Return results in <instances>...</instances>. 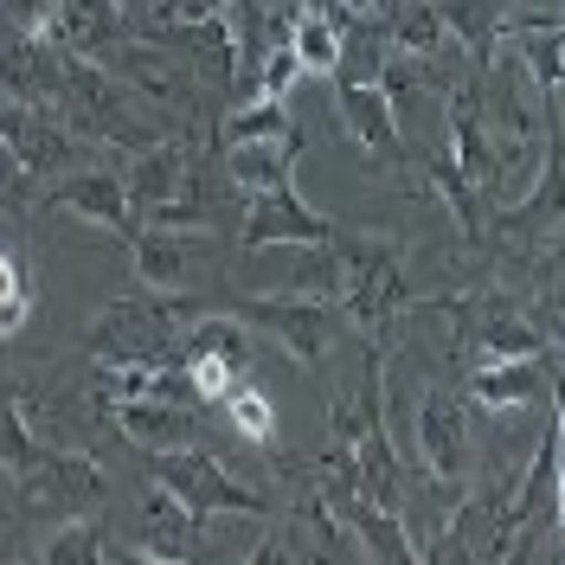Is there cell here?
Masks as SVG:
<instances>
[{
    "mask_svg": "<svg viewBox=\"0 0 565 565\" xmlns=\"http://www.w3.org/2000/svg\"><path fill=\"white\" fill-rule=\"evenodd\" d=\"M328 437L348 444L353 462H360V494L380 501L392 514H405V469L386 444V386H380V353H366L360 366V386L348 398H334V418H328Z\"/></svg>",
    "mask_w": 565,
    "mask_h": 565,
    "instance_id": "6da1fadb",
    "label": "cell"
},
{
    "mask_svg": "<svg viewBox=\"0 0 565 565\" xmlns=\"http://www.w3.org/2000/svg\"><path fill=\"white\" fill-rule=\"evenodd\" d=\"M84 353L97 366H180V316L168 296H122L90 321Z\"/></svg>",
    "mask_w": 565,
    "mask_h": 565,
    "instance_id": "7a4b0ae2",
    "label": "cell"
},
{
    "mask_svg": "<svg viewBox=\"0 0 565 565\" xmlns=\"http://www.w3.org/2000/svg\"><path fill=\"white\" fill-rule=\"evenodd\" d=\"M148 476L161 482V489L174 494L186 514H257V521H270L277 508H270V494H257L250 482H238L225 462L200 450V444H180V450H154L148 457Z\"/></svg>",
    "mask_w": 565,
    "mask_h": 565,
    "instance_id": "3957f363",
    "label": "cell"
},
{
    "mask_svg": "<svg viewBox=\"0 0 565 565\" xmlns=\"http://www.w3.org/2000/svg\"><path fill=\"white\" fill-rule=\"evenodd\" d=\"M341 264H348V289H341V309H348L373 341L392 334V321L412 309V282H405V257L386 238H334Z\"/></svg>",
    "mask_w": 565,
    "mask_h": 565,
    "instance_id": "277c9868",
    "label": "cell"
},
{
    "mask_svg": "<svg viewBox=\"0 0 565 565\" xmlns=\"http://www.w3.org/2000/svg\"><path fill=\"white\" fill-rule=\"evenodd\" d=\"M232 316L245 321V328H264V334H270L282 353H289V360H302V366H321V360H328V348H334V321H341V302L289 289V296H238V302H232Z\"/></svg>",
    "mask_w": 565,
    "mask_h": 565,
    "instance_id": "5b68a950",
    "label": "cell"
},
{
    "mask_svg": "<svg viewBox=\"0 0 565 565\" xmlns=\"http://www.w3.org/2000/svg\"><path fill=\"white\" fill-rule=\"evenodd\" d=\"M334 238H341V225H334V218H321V212L296 193V180H289V186H270V193H250V200H245V225H238V245H245V250L334 245Z\"/></svg>",
    "mask_w": 565,
    "mask_h": 565,
    "instance_id": "8992f818",
    "label": "cell"
},
{
    "mask_svg": "<svg viewBox=\"0 0 565 565\" xmlns=\"http://www.w3.org/2000/svg\"><path fill=\"white\" fill-rule=\"evenodd\" d=\"M39 206H58V212H77V218H90V225H104L116 232L122 245L141 232V212L129 200V180L122 174H104V168H90V174H65L52 180L45 193H39Z\"/></svg>",
    "mask_w": 565,
    "mask_h": 565,
    "instance_id": "52a82bcc",
    "label": "cell"
},
{
    "mask_svg": "<svg viewBox=\"0 0 565 565\" xmlns=\"http://www.w3.org/2000/svg\"><path fill=\"white\" fill-rule=\"evenodd\" d=\"M444 309L462 321V334H469V341H482L489 360H521V353L546 348V334L527 321V309H521V302H508L501 289H489V296H462V302H444Z\"/></svg>",
    "mask_w": 565,
    "mask_h": 565,
    "instance_id": "ba28073f",
    "label": "cell"
},
{
    "mask_svg": "<svg viewBox=\"0 0 565 565\" xmlns=\"http://www.w3.org/2000/svg\"><path fill=\"white\" fill-rule=\"evenodd\" d=\"M328 84H334V109H341V122L353 129V141L373 148V154H398V109H392L386 84L380 77H360L348 65L328 71Z\"/></svg>",
    "mask_w": 565,
    "mask_h": 565,
    "instance_id": "9c48e42d",
    "label": "cell"
},
{
    "mask_svg": "<svg viewBox=\"0 0 565 565\" xmlns=\"http://www.w3.org/2000/svg\"><path fill=\"white\" fill-rule=\"evenodd\" d=\"M412 437H418V462L444 482V494H462V462H469V450H462V398L457 392H424Z\"/></svg>",
    "mask_w": 565,
    "mask_h": 565,
    "instance_id": "30bf717a",
    "label": "cell"
},
{
    "mask_svg": "<svg viewBox=\"0 0 565 565\" xmlns=\"http://www.w3.org/2000/svg\"><path fill=\"white\" fill-rule=\"evenodd\" d=\"M109 424L136 444V450H180V444H200V424L186 418L180 398H161V392H141V398H122V405H104Z\"/></svg>",
    "mask_w": 565,
    "mask_h": 565,
    "instance_id": "8fae6325",
    "label": "cell"
},
{
    "mask_svg": "<svg viewBox=\"0 0 565 565\" xmlns=\"http://www.w3.org/2000/svg\"><path fill=\"white\" fill-rule=\"evenodd\" d=\"M122 26H129L122 0H52L45 39L65 45V52H77V58H104L109 45L122 39Z\"/></svg>",
    "mask_w": 565,
    "mask_h": 565,
    "instance_id": "7c38bea8",
    "label": "cell"
},
{
    "mask_svg": "<svg viewBox=\"0 0 565 565\" xmlns=\"http://www.w3.org/2000/svg\"><path fill=\"white\" fill-rule=\"evenodd\" d=\"M193 250H200V232H161V225H141L129 238V257H136V282L154 289V296H180L186 289V270H193Z\"/></svg>",
    "mask_w": 565,
    "mask_h": 565,
    "instance_id": "4fadbf2b",
    "label": "cell"
},
{
    "mask_svg": "<svg viewBox=\"0 0 565 565\" xmlns=\"http://www.w3.org/2000/svg\"><path fill=\"white\" fill-rule=\"evenodd\" d=\"M296 154H302V129H289V136H264V141H232V148H225V174H232V186L250 200V193L289 186Z\"/></svg>",
    "mask_w": 565,
    "mask_h": 565,
    "instance_id": "5bb4252c",
    "label": "cell"
},
{
    "mask_svg": "<svg viewBox=\"0 0 565 565\" xmlns=\"http://www.w3.org/2000/svg\"><path fill=\"white\" fill-rule=\"evenodd\" d=\"M26 489H33V508L58 501L65 514H90V508L104 501V469H97L90 457L52 450V457H45V462L33 469V476H26Z\"/></svg>",
    "mask_w": 565,
    "mask_h": 565,
    "instance_id": "9a60e30c",
    "label": "cell"
},
{
    "mask_svg": "<svg viewBox=\"0 0 565 565\" xmlns=\"http://www.w3.org/2000/svg\"><path fill=\"white\" fill-rule=\"evenodd\" d=\"M540 398H546V366H540V353L482 360L476 380H469V405H482V412H514V405H540Z\"/></svg>",
    "mask_w": 565,
    "mask_h": 565,
    "instance_id": "2e32d148",
    "label": "cell"
},
{
    "mask_svg": "<svg viewBox=\"0 0 565 565\" xmlns=\"http://www.w3.org/2000/svg\"><path fill=\"white\" fill-rule=\"evenodd\" d=\"M193 533H200V514H186L174 494L148 489V546H136L129 559H148V565H174V559H193Z\"/></svg>",
    "mask_w": 565,
    "mask_h": 565,
    "instance_id": "e0dca14e",
    "label": "cell"
},
{
    "mask_svg": "<svg viewBox=\"0 0 565 565\" xmlns=\"http://www.w3.org/2000/svg\"><path fill=\"white\" fill-rule=\"evenodd\" d=\"M52 457L45 444H39V430H33V405H26V392H0V476L7 482H26L39 462Z\"/></svg>",
    "mask_w": 565,
    "mask_h": 565,
    "instance_id": "ac0fdd59",
    "label": "cell"
},
{
    "mask_svg": "<svg viewBox=\"0 0 565 565\" xmlns=\"http://www.w3.org/2000/svg\"><path fill=\"white\" fill-rule=\"evenodd\" d=\"M430 180H437V193H444V206L457 212V225H462V238H469V245H489V193H482V186H476V180L462 174L457 161H450V154H437V161H430Z\"/></svg>",
    "mask_w": 565,
    "mask_h": 565,
    "instance_id": "d6986e66",
    "label": "cell"
},
{
    "mask_svg": "<svg viewBox=\"0 0 565 565\" xmlns=\"http://www.w3.org/2000/svg\"><path fill=\"white\" fill-rule=\"evenodd\" d=\"M180 373H186V392L200 398V405H225V392L238 386V360L225 348H206V341H186L180 334Z\"/></svg>",
    "mask_w": 565,
    "mask_h": 565,
    "instance_id": "ffe728a7",
    "label": "cell"
},
{
    "mask_svg": "<svg viewBox=\"0 0 565 565\" xmlns=\"http://www.w3.org/2000/svg\"><path fill=\"white\" fill-rule=\"evenodd\" d=\"M282 39L296 45V58H302V65L316 71V77H328V71L341 65V39H348V26H334V20H328L321 7H309V0H302Z\"/></svg>",
    "mask_w": 565,
    "mask_h": 565,
    "instance_id": "44dd1931",
    "label": "cell"
},
{
    "mask_svg": "<svg viewBox=\"0 0 565 565\" xmlns=\"http://www.w3.org/2000/svg\"><path fill=\"white\" fill-rule=\"evenodd\" d=\"M289 129H296V122H289L282 97H250L245 109H232V116H225L218 148H232V141H264V136H289Z\"/></svg>",
    "mask_w": 565,
    "mask_h": 565,
    "instance_id": "7402d4cb",
    "label": "cell"
},
{
    "mask_svg": "<svg viewBox=\"0 0 565 565\" xmlns=\"http://www.w3.org/2000/svg\"><path fill=\"white\" fill-rule=\"evenodd\" d=\"M39 559H45V565H71V559L97 565V559H109V546H104V527H97L90 514H71L65 527H58L52 540H45V546H39Z\"/></svg>",
    "mask_w": 565,
    "mask_h": 565,
    "instance_id": "603a6c76",
    "label": "cell"
},
{
    "mask_svg": "<svg viewBox=\"0 0 565 565\" xmlns=\"http://www.w3.org/2000/svg\"><path fill=\"white\" fill-rule=\"evenodd\" d=\"M225 418H232V430L238 437H250V444H270L277 437V405H270V392L264 386H238L225 392Z\"/></svg>",
    "mask_w": 565,
    "mask_h": 565,
    "instance_id": "cb8c5ba5",
    "label": "cell"
},
{
    "mask_svg": "<svg viewBox=\"0 0 565 565\" xmlns=\"http://www.w3.org/2000/svg\"><path fill=\"white\" fill-rule=\"evenodd\" d=\"M302 77H309V65L296 58V45H289V39H277V45L264 52L257 77H250V97H289V90H296Z\"/></svg>",
    "mask_w": 565,
    "mask_h": 565,
    "instance_id": "d4e9b609",
    "label": "cell"
},
{
    "mask_svg": "<svg viewBox=\"0 0 565 565\" xmlns=\"http://www.w3.org/2000/svg\"><path fill=\"white\" fill-rule=\"evenodd\" d=\"M26 316H33V289H26V270L0 250V341L7 334H20L26 328Z\"/></svg>",
    "mask_w": 565,
    "mask_h": 565,
    "instance_id": "484cf974",
    "label": "cell"
},
{
    "mask_svg": "<svg viewBox=\"0 0 565 565\" xmlns=\"http://www.w3.org/2000/svg\"><path fill=\"white\" fill-rule=\"evenodd\" d=\"M39 200V180L26 174V161L13 154V141L0 136V212H26Z\"/></svg>",
    "mask_w": 565,
    "mask_h": 565,
    "instance_id": "4316f807",
    "label": "cell"
},
{
    "mask_svg": "<svg viewBox=\"0 0 565 565\" xmlns=\"http://www.w3.org/2000/svg\"><path fill=\"white\" fill-rule=\"evenodd\" d=\"M353 13H360V20H386L392 13V0H348Z\"/></svg>",
    "mask_w": 565,
    "mask_h": 565,
    "instance_id": "83f0119b",
    "label": "cell"
},
{
    "mask_svg": "<svg viewBox=\"0 0 565 565\" xmlns=\"http://www.w3.org/2000/svg\"><path fill=\"white\" fill-rule=\"evenodd\" d=\"M553 302L565 309V257H559V277H553Z\"/></svg>",
    "mask_w": 565,
    "mask_h": 565,
    "instance_id": "f1b7e54d",
    "label": "cell"
},
{
    "mask_svg": "<svg viewBox=\"0 0 565 565\" xmlns=\"http://www.w3.org/2000/svg\"><path fill=\"white\" fill-rule=\"evenodd\" d=\"M559 26H565V13H559Z\"/></svg>",
    "mask_w": 565,
    "mask_h": 565,
    "instance_id": "f546056e",
    "label": "cell"
}]
</instances>
